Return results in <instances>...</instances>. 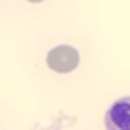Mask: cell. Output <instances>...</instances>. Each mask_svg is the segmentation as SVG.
Segmentation results:
<instances>
[{"instance_id":"obj_1","label":"cell","mask_w":130,"mask_h":130,"mask_svg":"<svg viewBox=\"0 0 130 130\" xmlns=\"http://www.w3.org/2000/svg\"><path fill=\"white\" fill-rule=\"evenodd\" d=\"M78 61H80L78 52L73 46H68V45H59V46L52 48L48 52V57H46V64L57 73L73 71L78 66Z\"/></svg>"},{"instance_id":"obj_2","label":"cell","mask_w":130,"mask_h":130,"mask_svg":"<svg viewBox=\"0 0 130 130\" xmlns=\"http://www.w3.org/2000/svg\"><path fill=\"white\" fill-rule=\"evenodd\" d=\"M107 130H130V96L116 100L105 114Z\"/></svg>"},{"instance_id":"obj_3","label":"cell","mask_w":130,"mask_h":130,"mask_svg":"<svg viewBox=\"0 0 130 130\" xmlns=\"http://www.w3.org/2000/svg\"><path fill=\"white\" fill-rule=\"evenodd\" d=\"M29 2H34V4H38V2H43V0H29Z\"/></svg>"}]
</instances>
